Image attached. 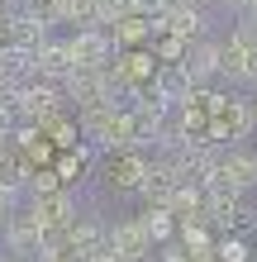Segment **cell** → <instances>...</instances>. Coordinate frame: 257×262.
<instances>
[{
	"instance_id": "6da1fadb",
	"label": "cell",
	"mask_w": 257,
	"mask_h": 262,
	"mask_svg": "<svg viewBox=\"0 0 257 262\" xmlns=\"http://www.w3.org/2000/svg\"><path fill=\"white\" fill-rule=\"evenodd\" d=\"M219 76L233 86H257V19L243 14V24L229 34L224 43V62H219Z\"/></svg>"
},
{
	"instance_id": "7a4b0ae2",
	"label": "cell",
	"mask_w": 257,
	"mask_h": 262,
	"mask_svg": "<svg viewBox=\"0 0 257 262\" xmlns=\"http://www.w3.org/2000/svg\"><path fill=\"white\" fill-rule=\"evenodd\" d=\"M67 115V91L57 81H43V76H34L24 91H19V124H48V119Z\"/></svg>"
},
{
	"instance_id": "3957f363",
	"label": "cell",
	"mask_w": 257,
	"mask_h": 262,
	"mask_svg": "<svg viewBox=\"0 0 257 262\" xmlns=\"http://www.w3.org/2000/svg\"><path fill=\"white\" fill-rule=\"evenodd\" d=\"M219 62H224V43H215V38H195V43H186V57H181V72L191 76V86L200 91V86H209V81H219Z\"/></svg>"
},
{
	"instance_id": "277c9868",
	"label": "cell",
	"mask_w": 257,
	"mask_h": 262,
	"mask_svg": "<svg viewBox=\"0 0 257 262\" xmlns=\"http://www.w3.org/2000/svg\"><path fill=\"white\" fill-rule=\"evenodd\" d=\"M67 48H72V62L77 67H110V57H114V38H110V29H77V34L67 38Z\"/></svg>"
},
{
	"instance_id": "5b68a950",
	"label": "cell",
	"mask_w": 257,
	"mask_h": 262,
	"mask_svg": "<svg viewBox=\"0 0 257 262\" xmlns=\"http://www.w3.org/2000/svg\"><path fill=\"white\" fill-rule=\"evenodd\" d=\"M29 214H34L43 229H67L72 220H77V200H72L67 186H57L48 195H34V200H29Z\"/></svg>"
},
{
	"instance_id": "8992f818",
	"label": "cell",
	"mask_w": 257,
	"mask_h": 262,
	"mask_svg": "<svg viewBox=\"0 0 257 262\" xmlns=\"http://www.w3.org/2000/svg\"><path fill=\"white\" fill-rule=\"evenodd\" d=\"M5 243H10V253L14 257H38V248H43V234H48V229H43L34 214H5Z\"/></svg>"
},
{
	"instance_id": "52a82bcc",
	"label": "cell",
	"mask_w": 257,
	"mask_h": 262,
	"mask_svg": "<svg viewBox=\"0 0 257 262\" xmlns=\"http://www.w3.org/2000/svg\"><path fill=\"white\" fill-rule=\"evenodd\" d=\"M67 243H72V253H77V262H86L100 248H110V229H105L96 214H77V220L67 224Z\"/></svg>"
},
{
	"instance_id": "ba28073f",
	"label": "cell",
	"mask_w": 257,
	"mask_h": 262,
	"mask_svg": "<svg viewBox=\"0 0 257 262\" xmlns=\"http://www.w3.org/2000/svg\"><path fill=\"white\" fill-rule=\"evenodd\" d=\"M219 177L229 181L233 191H252V186H257V152H252L248 143H233V148H224Z\"/></svg>"
},
{
	"instance_id": "9c48e42d",
	"label": "cell",
	"mask_w": 257,
	"mask_h": 262,
	"mask_svg": "<svg viewBox=\"0 0 257 262\" xmlns=\"http://www.w3.org/2000/svg\"><path fill=\"white\" fill-rule=\"evenodd\" d=\"M110 248L124 257V262H138V257L153 253V238H148L143 220H124V224H114V229H110Z\"/></svg>"
},
{
	"instance_id": "30bf717a",
	"label": "cell",
	"mask_w": 257,
	"mask_h": 262,
	"mask_svg": "<svg viewBox=\"0 0 257 262\" xmlns=\"http://www.w3.org/2000/svg\"><path fill=\"white\" fill-rule=\"evenodd\" d=\"M143 172H148V158H143L138 148H124V152H119V158L110 162V181H114L119 191H138Z\"/></svg>"
},
{
	"instance_id": "8fae6325",
	"label": "cell",
	"mask_w": 257,
	"mask_h": 262,
	"mask_svg": "<svg viewBox=\"0 0 257 262\" xmlns=\"http://www.w3.org/2000/svg\"><path fill=\"white\" fill-rule=\"evenodd\" d=\"M153 91L167 105H186V100H195V86H191V76L181 72V67H162L157 76H153Z\"/></svg>"
},
{
	"instance_id": "7c38bea8",
	"label": "cell",
	"mask_w": 257,
	"mask_h": 262,
	"mask_svg": "<svg viewBox=\"0 0 257 262\" xmlns=\"http://www.w3.org/2000/svg\"><path fill=\"white\" fill-rule=\"evenodd\" d=\"M229 119H233V138L243 143V138L257 129V110H252V100H248V96H229Z\"/></svg>"
},
{
	"instance_id": "4fadbf2b",
	"label": "cell",
	"mask_w": 257,
	"mask_h": 262,
	"mask_svg": "<svg viewBox=\"0 0 257 262\" xmlns=\"http://www.w3.org/2000/svg\"><path fill=\"white\" fill-rule=\"evenodd\" d=\"M143 229H148V238H153V243H167L172 238V210L167 205H153V210L143 214Z\"/></svg>"
},
{
	"instance_id": "5bb4252c",
	"label": "cell",
	"mask_w": 257,
	"mask_h": 262,
	"mask_svg": "<svg viewBox=\"0 0 257 262\" xmlns=\"http://www.w3.org/2000/svg\"><path fill=\"white\" fill-rule=\"evenodd\" d=\"M43 129L53 134V143H57V148H77V134H81V129H77V124H67V115L48 119V124H43Z\"/></svg>"
},
{
	"instance_id": "9a60e30c",
	"label": "cell",
	"mask_w": 257,
	"mask_h": 262,
	"mask_svg": "<svg viewBox=\"0 0 257 262\" xmlns=\"http://www.w3.org/2000/svg\"><path fill=\"white\" fill-rule=\"evenodd\" d=\"M62 186V177L53 172V167H43V172H29V195H48Z\"/></svg>"
},
{
	"instance_id": "2e32d148",
	"label": "cell",
	"mask_w": 257,
	"mask_h": 262,
	"mask_svg": "<svg viewBox=\"0 0 257 262\" xmlns=\"http://www.w3.org/2000/svg\"><path fill=\"white\" fill-rule=\"evenodd\" d=\"M215 253H219V262H243V257H248V248H243L238 238H224Z\"/></svg>"
},
{
	"instance_id": "e0dca14e",
	"label": "cell",
	"mask_w": 257,
	"mask_h": 262,
	"mask_svg": "<svg viewBox=\"0 0 257 262\" xmlns=\"http://www.w3.org/2000/svg\"><path fill=\"white\" fill-rule=\"evenodd\" d=\"M162 57H167V62H181V57H186V38H167V43H162Z\"/></svg>"
},
{
	"instance_id": "ac0fdd59",
	"label": "cell",
	"mask_w": 257,
	"mask_h": 262,
	"mask_svg": "<svg viewBox=\"0 0 257 262\" xmlns=\"http://www.w3.org/2000/svg\"><path fill=\"white\" fill-rule=\"evenodd\" d=\"M86 262H124V257H119V253H114V248H100V253H96V257H86Z\"/></svg>"
},
{
	"instance_id": "d6986e66",
	"label": "cell",
	"mask_w": 257,
	"mask_h": 262,
	"mask_svg": "<svg viewBox=\"0 0 257 262\" xmlns=\"http://www.w3.org/2000/svg\"><path fill=\"white\" fill-rule=\"evenodd\" d=\"M10 162V134H0V167Z\"/></svg>"
},
{
	"instance_id": "ffe728a7",
	"label": "cell",
	"mask_w": 257,
	"mask_h": 262,
	"mask_svg": "<svg viewBox=\"0 0 257 262\" xmlns=\"http://www.w3.org/2000/svg\"><path fill=\"white\" fill-rule=\"evenodd\" d=\"M224 5H233V10H248V5H252V0H224Z\"/></svg>"
},
{
	"instance_id": "44dd1931",
	"label": "cell",
	"mask_w": 257,
	"mask_h": 262,
	"mask_svg": "<svg viewBox=\"0 0 257 262\" xmlns=\"http://www.w3.org/2000/svg\"><path fill=\"white\" fill-rule=\"evenodd\" d=\"M29 5H38V10H43V5H53V0H29Z\"/></svg>"
},
{
	"instance_id": "7402d4cb",
	"label": "cell",
	"mask_w": 257,
	"mask_h": 262,
	"mask_svg": "<svg viewBox=\"0 0 257 262\" xmlns=\"http://www.w3.org/2000/svg\"><path fill=\"white\" fill-rule=\"evenodd\" d=\"M14 262H34V257H14Z\"/></svg>"
},
{
	"instance_id": "603a6c76",
	"label": "cell",
	"mask_w": 257,
	"mask_h": 262,
	"mask_svg": "<svg viewBox=\"0 0 257 262\" xmlns=\"http://www.w3.org/2000/svg\"><path fill=\"white\" fill-rule=\"evenodd\" d=\"M195 5H205V0H195Z\"/></svg>"
},
{
	"instance_id": "cb8c5ba5",
	"label": "cell",
	"mask_w": 257,
	"mask_h": 262,
	"mask_svg": "<svg viewBox=\"0 0 257 262\" xmlns=\"http://www.w3.org/2000/svg\"><path fill=\"white\" fill-rule=\"evenodd\" d=\"M252 110H257V100H252Z\"/></svg>"
},
{
	"instance_id": "d4e9b609",
	"label": "cell",
	"mask_w": 257,
	"mask_h": 262,
	"mask_svg": "<svg viewBox=\"0 0 257 262\" xmlns=\"http://www.w3.org/2000/svg\"><path fill=\"white\" fill-rule=\"evenodd\" d=\"M0 14H5V10H0Z\"/></svg>"
}]
</instances>
